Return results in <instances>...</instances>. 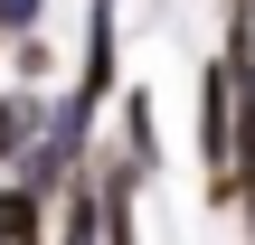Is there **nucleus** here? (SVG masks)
I'll list each match as a JSON object with an SVG mask.
<instances>
[{
	"label": "nucleus",
	"instance_id": "nucleus-1",
	"mask_svg": "<svg viewBox=\"0 0 255 245\" xmlns=\"http://www.w3.org/2000/svg\"><path fill=\"white\" fill-rule=\"evenodd\" d=\"M38 227H47L38 189H0V236H38Z\"/></svg>",
	"mask_w": 255,
	"mask_h": 245
},
{
	"label": "nucleus",
	"instance_id": "nucleus-2",
	"mask_svg": "<svg viewBox=\"0 0 255 245\" xmlns=\"http://www.w3.org/2000/svg\"><path fill=\"white\" fill-rule=\"evenodd\" d=\"M237 208H246V227H255V161H237Z\"/></svg>",
	"mask_w": 255,
	"mask_h": 245
},
{
	"label": "nucleus",
	"instance_id": "nucleus-3",
	"mask_svg": "<svg viewBox=\"0 0 255 245\" xmlns=\"http://www.w3.org/2000/svg\"><path fill=\"white\" fill-rule=\"evenodd\" d=\"M38 19V0H0V28H28Z\"/></svg>",
	"mask_w": 255,
	"mask_h": 245
}]
</instances>
